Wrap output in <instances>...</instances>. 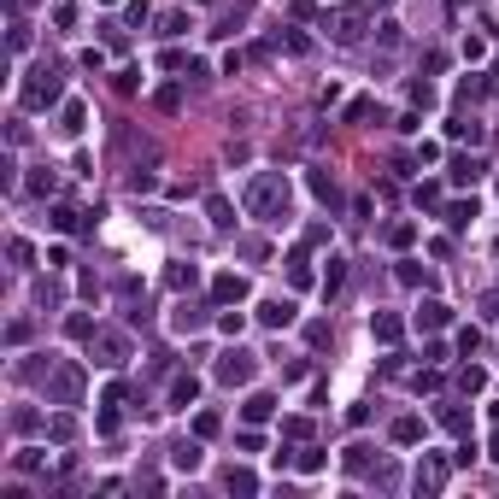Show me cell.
<instances>
[{
    "label": "cell",
    "mask_w": 499,
    "mask_h": 499,
    "mask_svg": "<svg viewBox=\"0 0 499 499\" xmlns=\"http://www.w3.org/2000/svg\"><path fill=\"white\" fill-rule=\"evenodd\" d=\"M329 30H335V41H358L364 36V12H353V6L335 12V24H329Z\"/></svg>",
    "instance_id": "obj_7"
},
{
    "label": "cell",
    "mask_w": 499,
    "mask_h": 499,
    "mask_svg": "<svg viewBox=\"0 0 499 499\" xmlns=\"http://www.w3.org/2000/svg\"><path fill=\"white\" fill-rule=\"evenodd\" d=\"M176 329H182V335H194V329L200 323H206V311H200V306H188V299H182V306H176V318H171Z\"/></svg>",
    "instance_id": "obj_8"
},
{
    "label": "cell",
    "mask_w": 499,
    "mask_h": 499,
    "mask_svg": "<svg viewBox=\"0 0 499 499\" xmlns=\"http://www.w3.org/2000/svg\"><path fill=\"white\" fill-rule=\"evenodd\" d=\"M341 282H346V271H341V259H329V271H323V294H335Z\"/></svg>",
    "instance_id": "obj_18"
},
{
    "label": "cell",
    "mask_w": 499,
    "mask_h": 499,
    "mask_svg": "<svg viewBox=\"0 0 499 499\" xmlns=\"http://www.w3.org/2000/svg\"><path fill=\"white\" fill-rule=\"evenodd\" d=\"M247 212L264 223H288V182H282L276 171L253 176V188H247Z\"/></svg>",
    "instance_id": "obj_1"
},
{
    "label": "cell",
    "mask_w": 499,
    "mask_h": 499,
    "mask_svg": "<svg viewBox=\"0 0 499 499\" xmlns=\"http://www.w3.org/2000/svg\"><path fill=\"white\" fill-rule=\"evenodd\" d=\"M82 118H89V112H82V100H71V106H65V129L77 136V129H82Z\"/></svg>",
    "instance_id": "obj_19"
},
{
    "label": "cell",
    "mask_w": 499,
    "mask_h": 499,
    "mask_svg": "<svg viewBox=\"0 0 499 499\" xmlns=\"http://www.w3.org/2000/svg\"><path fill=\"white\" fill-rule=\"evenodd\" d=\"M218 376L229 382V388H235V382H253V353H241V346H235V353H223Z\"/></svg>",
    "instance_id": "obj_4"
},
{
    "label": "cell",
    "mask_w": 499,
    "mask_h": 499,
    "mask_svg": "<svg viewBox=\"0 0 499 499\" xmlns=\"http://www.w3.org/2000/svg\"><path fill=\"white\" fill-rule=\"evenodd\" d=\"M247 294V282L235 276V271H229V276H218V299H241Z\"/></svg>",
    "instance_id": "obj_15"
},
{
    "label": "cell",
    "mask_w": 499,
    "mask_h": 499,
    "mask_svg": "<svg viewBox=\"0 0 499 499\" xmlns=\"http://www.w3.org/2000/svg\"><path fill=\"white\" fill-rule=\"evenodd\" d=\"M441 481H446V464H441V458H429L423 470H417V488H441Z\"/></svg>",
    "instance_id": "obj_12"
},
{
    "label": "cell",
    "mask_w": 499,
    "mask_h": 499,
    "mask_svg": "<svg viewBox=\"0 0 499 499\" xmlns=\"http://www.w3.org/2000/svg\"><path fill=\"white\" fill-rule=\"evenodd\" d=\"M470 218H476V200H470V206H464V200H458V206H446V223H453V229H464Z\"/></svg>",
    "instance_id": "obj_16"
},
{
    "label": "cell",
    "mask_w": 499,
    "mask_h": 499,
    "mask_svg": "<svg viewBox=\"0 0 499 499\" xmlns=\"http://www.w3.org/2000/svg\"><path fill=\"white\" fill-rule=\"evenodd\" d=\"M194 394H200V388H194V376H182L176 388H171V406H176V411H188V406H194Z\"/></svg>",
    "instance_id": "obj_11"
},
{
    "label": "cell",
    "mask_w": 499,
    "mask_h": 499,
    "mask_svg": "<svg viewBox=\"0 0 499 499\" xmlns=\"http://www.w3.org/2000/svg\"><path fill=\"white\" fill-rule=\"evenodd\" d=\"M94 353H100V364H106V370H118V364L129 358V341L112 335V329H100V335H94Z\"/></svg>",
    "instance_id": "obj_3"
},
{
    "label": "cell",
    "mask_w": 499,
    "mask_h": 499,
    "mask_svg": "<svg viewBox=\"0 0 499 499\" xmlns=\"http://www.w3.org/2000/svg\"><path fill=\"white\" fill-rule=\"evenodd\" d=\"M30 106H47V100H59V71H36V82L24 89Z\"/></svg>",
    "instance_id": "obj_5"
},
{
    "label": "cell",
    "mask_w": 499,
    "mask_h": 499,
    "mask_svg": "<svg viewBox=\"0 0 499 499\" xmlns=\"http://www.w3.org/2000/svg\"><path fill=\"white\" fill-rule=\"evenodd\" d=\"M271 406H276L271 394H253V399H247L241 411H247V423H264V417H271Z\"/></svg>",
    "instance_id": "obj_10"
},
{
    "label": "cell",
    "mask_w": 499,
    "mask_h": 499,
    "mask_svg": "<svg viewBox=\"0 0 499 499\" xmlns=\"http://www.w3.org/2000/svg\"><path fill=\"white\" fill-rule=\"evenodd\" d=\"M229 493H253V476H247V470H229Z\"/></svg>",
    "instance_id": "obj_21"
},
{
    "label": "cell",
    "mask_w": 499,
    "mask_h": 499,
    "mask_svg": "<svg viewBox=\"0 0 499 499\" xmlns=\"http://www.w3.org/2000/svg\"><path fill=\"white\" fill-rule=\"evenodd\" d=\"M77 394H82V370L77 364H59L53 382H47V399H53V406H77Z\"/></svg>",
    "instance_id": "obj_2"
},
{
    "label": "cell",
    "mask_w": 499,
    "mask_h": 499,
    "mask_svg": "<svg viewBox=\"0 0 499 499\" xmlns=\"http://www.w3.org/2000/svg\"><path fill=\"white\" fill-rule=\"evenodd\" d=\"M493 458H499V435H493Z\"/></svg>",
    "instance_id": "obj_23"
},
{
    "label": "cell",
    "mask_w": 499,
    "mask_h": 499,
    "mask_svg": "<svg viewBox=\"0 0 499 499\" xmlns=\"http://www.w3.org/2000/svg\"><path fill=\"white\" fill-rule=\"evenodd\" d=\"M259 323L288 329V323H294V299H264V306H259Z\"/></svg>",
    "instance_id": "obj_6"
},
{
    "label": "cell",
    "mask_w": 499,
    "mask_h": 499,
    "mask_svg": "<svg viewBox=\"0 0 499 499\" xmlns=\"http://www.w3.org/2000/svg\"><path fill=\"white\" fill-rule=\"evenodd\" d=\"M453 176L458 182H476L481 176V159H453Z\"/></svg>",
    "instance_id": "obj_17"
},
{
    "label": "cell",
    "mask_w": 499,
    "mask_h": 499,
    "mask_svg": "<svg viewBox=\"0 0 499 499\" xmlns=\"http://www.w3.org/2000/svg\"><path fill=\"white\" fill-rule=\"evenodd\" d=\"M206 218H212V229H229V223H235V212H229V200H212Z\"/></svg>",
    "instance_id": "obj_14"
},
{
    "label": "cell",
    "mask_w": 499,
    "mask_h": 499,
    "mask_svg": "<svg viewBox=\"0 0 499 499\" xmlns=\"http://www.w3.org/2000/svg\"><path fill=\"white\" fill-rule=\"evenodd\" d=\"M176 470H200V446H176Z\"/></svg>",
    "instance_id": "obj_20"
},
{
    "label": "cell",
    "mask_w": 499,
    "mask_h": 499,
    "mask_svg": "<svg viewBox=\"0 0 499 499\" xmlns=\"http://www.w3.org/2000/svg\"><path fill=\"white\" fill-rule=\"evenodd\" d=\"M171 282H176V288H194V282H200V271H194V264H188V271L176 264V271H171Z\"/></svg>",
    "instance_id": "obj_22"
},
{
    "label": "cell",
    "mask_w": 499,
    "mask_h": 499,
    "mask_svg": "<svg viewBox=\"0 0 499 499\" xmlns=\"http://www.w3.org/2000/svg\"><path fill=\"white\" fill-rule=\"evenodd\" d=\"M370 335H376V341H399V318H388V311H376V318H370Z\"/></svg>",
    "instance_id": "obj_9"
},
{
    "label": "cell",
    "mask_w": 499,
    "mask_h": 499,
    "mask_svg": "<svg viewBox=\"0 0 499 499\" xmlns=\"http://www.w3.org/2000/svg\"><path fill=\"white\" fill-rule=\"evenodd\" d=\"M446 323V306H441V299H429V306L417 311V329H441Z\"/></svg>",
    "instance_id": "obj_13"
}]
</instances>
